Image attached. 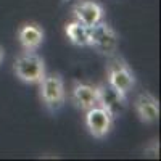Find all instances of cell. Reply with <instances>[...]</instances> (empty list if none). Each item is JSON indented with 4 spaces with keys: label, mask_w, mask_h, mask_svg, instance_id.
<instances>
[{
    "label": "cell",
    "mask_w": 161,
    "mask_h": 161,
    "mask_svg": "<svg viewBox=\"0 0 161 161\" xmlns=\"http://www.w3.org/2000/svg\"><path fill=\"white\" fill-rule=\"evenodd\" d=\"M13 71L16 77L26 84H39L45 76V63L36 50H24L15 58Z\"/></svg>",
    "instance_id": "1"
},
{
    "label": "cell",
    "mask_w": 161,
    "mask_h": 161,
    "mask_svg": "<svg viewBox=\"0 0 161 161\" xmlns=\"http://www.w3.org/2000/svg\"><path fill=\"white\" fill-rule=\"evenodd\" d=\"M39 84H40V98H42L45 108L48 111H58L66 100V90L61 74L58 73L45 74Z\"/></svg>",
    "instance_id": "2"
},
{
    "label": "cell",
    "mask_w": 161,
    "mask_h": 161,
    "mask_svg": "<svg viewBox=\"0 0 161 161\" xmlns=\"http://www.w3.org/2000/svg\"><path fill=\"white\" fill-rule=\"evenodd\" d=\"M106 74H108V84L123 95H127L136 86V77H134L129 64L116 53L110 57V61L106 64Z\"/></svg>",
    "instance_id": "3"
},
{
    "label": "cell",
    "mask_w": 161,
    "mask_h": 161,
    "mask_svg": "<svg viewBox=\"0 0 161 161\" xmlns=\"http://www.w3.org/2000/svg\"><path fill=\"white\" fill-rule=\"evenodd\" d=\"M119 45V37L116 31L106 23L100 21L98 24L90 28V44L89 47L95 48L100 55L111 57L116 53Z\"/></svg>",
    "instance_id": "4"
},
{
    "label": "cell",
    "mask_w": 161,
    "mask_h": 161,
    "mask_svg": "<svg viewBox=\"0 0 161 161\" xmlns=\"http://www.w3.org/2000/svg\"><path fill=\"white\" fill-rule=\"evenodd\" d=\"M86 126L90 136H93L95 139H103L111 130L113 116L100 105L92 106L86 111Z\"/></svg>",
    "instance_id": "5"
},
{
    "label": "cell",
    "mask_w": 161,
    "mask_h": 161,
    "mask_svg": "<svg viewBox=\"0 0 161 161\" xmlns=\"http://www.w3.org/2000/svg\"><path fill=\"white\" fill-rule=\"evenodd\" d=\"M97 89H98V105L103 106L113 118H116L126 110V95L119 93L108 82L98 86Z\"/></svg>",
    "instance_id": "6"
},
{
    "label": "cell",
    "mask_w": 161,
    "mask_h": 161,
    "mask_svg": "<svg viewBox=\"0 0 161 161\" xmlns=\"http://www.w3.org/2000/svg\"><path fill=\"white\" fill-rule=\"evenodd\" d=\"M74 18L76 21L82 23L87 28H92V26L98 24L100 21H103V7L97 2H90V0H86V2H79L74 10Z\"/></svg>",
    "instance_id": "7"
},
{
    "label": "cell",
    "mask_w": 161,
    "mask_h": 161,
    "mask_svg": "<svg viewBox=\"0 0 161 161\" xmlns=\"http://www.w3.org/2000/svg\"><path fill=\"white\" fill-rule=\"evenodd\" d=\"M139 119L145 124H153L159 118V103L152 93H140L134 102Z\"/></svg>",
    "instance_id": "8"
},
{
    "label": "cell",
    "mask_w": 161,
    "mask_h": 161,
    "mask_svg": "<svg viewBox=\"0 0 161 161\" xmlns=\"http://www.w3.org/2000/svg\"><path fill=\"white\" fill-rule=\"evenodd\" d=\"M71 100L77 108L87 111L92 106L98 105V89L89 84H74L71 90Z\"/></svg>",
    "instance_id": "9"
},
{
    "label": "cell",
    "mask_w": 161,
    "mask_h": 161,
    "mask_svg": "<svg viewBox=\"0 0 161 161\" xmlns=\"http://www.w3.org/2000/svg\"><path fill=\"white\" fill-rule=\"evenodd\" d=\"M18 40L24 50H37L44 42V31L39 24H23L18 31Z\"/></svg>",
    "instance_id": "10"
},
{
    "label": "cell",
    "mask_w": 161,
    "mask_h": 161,
    "mask_svg": "<svg viewBox=\"0 0 161 161\" xmlns=\"http://www.w3.org/2000/svg\"><path fill=\"white\" fill-rule=\"evenodd\" d=\"M64 32L68 36V39L77 47H89L90 44V28L84 26L79 21H73L69 24H66Z\"/></svg>",
    "instance_id": "11"
},
{
    "label": "cell",
    "mask_w": 161,
    "mask_h": 161,
    "mask_svg": "<svg viewBox=\"0 0 161 161\" xmlns=\"http://www.w3.org/2000/svg\"><path fill=\"white\" fill-rule=\"evenodd\" d=\"M3 58H5V50H3V47H2V45H0V64H2Z\"/></svg>",
    "instance_id": "12"
}]
</instances>
